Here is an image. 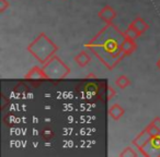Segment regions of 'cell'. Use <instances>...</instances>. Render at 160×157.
I'll return each instance as SVG.
<instances>
[{
    "label": "cell",
    "instance_id": "9",
    "mask_svg": "<svg viewBox=\"0 0 160 157\" xmlns=\"http://www.w3.org/2000/svg\"><path fill=\"white\" fill-rule=\"evenodd\" d=\"M109 116L114 120V121H118L123 116L125 115V109L121 106L118 103H114L110 106L109 108Z\"/></svg>",
    "mask_w": 160,
    "mask_h": 157
},
{
    "label": "cell",
    "instance_id": "1",
    "mask_svg": "<svg viewBox=\"0 0 160 157\" xmlns=\"http://www.w3.org/2000/svg\"><path fill=\"white\" fill-rule=\"evenodd\" d=\"M124 38V32L116 27L113 23L105 24V26L85 45V47L100 60L108 70L112 71L124 59L121 53V44Z\"/></svg>",
    "mask_w": 160,
    "mask_h": 157
},
{
    "label": "cell",
    "instance_id": "2",
    "mask_svg": "<svg viewBox=\"0 0 160 157\" xmlns=\"http://www.w3.org/2000/svg\"><path fill=\"white\" fill-rule=\"evenodd\" d=\"M27 50L40 63L44 64L53 56L56 55L58 50V46L46 35V33L42 32L36 36L35 39H33L28 45Z\"/></svg>",
    "mask_w": 160,
    "mask_h": 157
},
{
    "label": "cell",
    "instance_id": "3",
    "mask_svg": "<svg viewBox=\"0 0 160 157\" xmlns=\"http://www.w3.org/2000/svg\"><path fill=\"white\" fill-rule=\"evenodd\" d=\"M43 69L49 80H62L68 76L70 73V68L56 55L43 64Z\"/></svg>",
    "mask_w": 160,
    "mask_h": 157
},
{
    "label": "cell",
    "instance_id": "6",
    "mask_svg": "<svg viewBox=\"0 0 160 157\" xmlns=\"http://www.w3.org/2000/svg\"><path fill=\"white\" fill-rule=\"evenodd\" d=\"M24 79L27 80H49L43 67L38 66H34L33 68L30 69L28 73L24 74Z\"/></svg>",
    "mask_w": 160,
    "mask_h": 157
},
{
    "label": "cell",
    "instance_id": "12",
    "mask_svg": "<svg viewBox=\"0 0 160 157\" xmlns=\"http://www.w3.org/2000/svg\"><path fill=\"white\" fill-rule=\"evenodd\" d=\"M42 136H43V139H44V140H46V141H49L51 139H53L54 133H53V131H52L49 128H46V129H44V131H43Z\"/></svg>",
    "mask_w": 160,
    "mask_h": 157
},
{
    "label": "cell",
    "instance_id": "13",
    "mask_svg": "<svg viewBox=\"0 0 160 157\" xmlns=\"http://www.w3.org/2000/svg\"><path fill=\"white\" fill-rule=\"evenodd\" d=\"M120 156H138V154L136 152H134L133 148L127 147V148H125V150H123V152L121 153Z\"/></svg>",
    "mask_w": 160,
    "mask_h": 157
},
{
    "label": "cell",
    "instance_id": "4",
    "mask_svg": "<svg viewBox=\"0 0 160 157\" xmlns=\"http://www.w3.org/2000/svg\"><path fill=\"white\" fill-rule=\"evenodd\" d=\"M116 10L112 6H104L100 11L98 12V18L105 24H112L113 21L116 19Z\"/></svg>",
    "mask_w": 160,
    "mask_h": 157
},
{
    "label": "cell",
    "instance_id": "10",
    "mask_svg": "<svg viewBox=\"0 0 160 157\" xmlns=\"http://www.w3.org/2000/svg\"><path fill=\"white\" fill-rule=\"evenodd\" d=\"M131 84H132V82H131V80H129V77L127 76V75L122 74V75H118V76L116 77V80H115V85L118 87V89L125 90V89H127V87H128Z\"/></svg>",
    "mask_w": 160,
    "mask_h": 157
},
{
    "label": "cell",
    "instance_id": "11",
    "mask_svg": "<svg viewBox=\"0 0 160 157\" xmlns=\"http://www.w3.org/2000/svg\"><path fill=\"white\" fill-rule=\"evenodd\" d=\"M124 34L125 36H127V37H131L133 38V39H137L138 37H139V35H138V33L136 31H134L133 29H131V27H127L126 31H124Z\"/></svg>",
    "mask_w": 160,
    "mask_h": 157
},
{
    "label": "cell",
    "instance_id": "8",
    "mask_svg": "<svg viewBox=\"0 0 160 157\" xmlns=\"http://www.w3.org/2000/svg\"><path fill=\"white\" fill-rule=\"evenodd\" d=\"M73 61H75L76 64H77L78 67H80V68L87 67L88 64L91 62V56L88 53V49L87 50L79 51V53L73 57Z\"/></svg>",
    "mask_w": 160,
    "mask_h": 157
},
{
    "label": "cell",
    "instance_id": "14",
    "mask_svg": "<svg viewBox=\"0 0 160 157\" xmlns=\"http://www.w3.org/2000/svg\"><path fill=\"white\" fill-rule=\"evenodd\" d=\"M9 8H10V3L8 0H0V13H3Z\"/></svg>",
    "mask_w": 160,
    "mask_h": 157
},
{
    "label": "cell",
    "instance_id": "5",
    "mask_svg": "<svg viewBox=\"0 0 160 157\" xmlns=\"http://www.w3.org/2000/svg\"><path fill=\"white\" fill-rule=\"evenodd\" d=\"M136 49H137L136 39H133V38L125 36L122 44H121V53H122L123 57L125 58V57H127V56H131L132 53H135Z\"/></svg>",
    "mask_w": 160,
    "mask_h": 157
},
{
    "label": "cell",
    "instance_id": "7",
    "mask_svg": "<svg viewBox=\"0 0 160 157\" xmlns=\"http://www.w3.org/2000/svg\"><path fill=\"white\" fill-rule=\"evenodd\" d=\"M131 29H133L134 31H136L138 33V35L142 36L147 30L149 29V24L144 20L142 18H136L129 23L128 25Z\"/></svg>",
    "mask_w": 160,
    "mask_h": 157
},
{
    "label": "cell",
    "instance_id": "16",
    "mask_svg": "<svg viewBox=\"0 0 160 157\" xmlns=\"http://www.w3.org/2000/svg\"><path fill=\"white\" fill-rule=\"evenodd\" d=\"M156 67H157V69L160 71V57H159V59L157 60V62H156Z\"/></svg>",
    "mask_w": 160,
    "mask_h": 157
},
{
    "label": "cell",
    "instance_id": "15",
    "mask_svg": "<svg viewBox=\"0 0 160 157\" xmlns=\"http://www.w3.org/2000/svg\"><path fill=\"white\" fill-rule=\"evenodd\" d=\"M116 95V92H115V90L113 89L112 86H108V100H111L112 98L114 97V96Z\"/></svg>",
    "mask_w": 160,
    "mask_h": 157
}]
</instances>
